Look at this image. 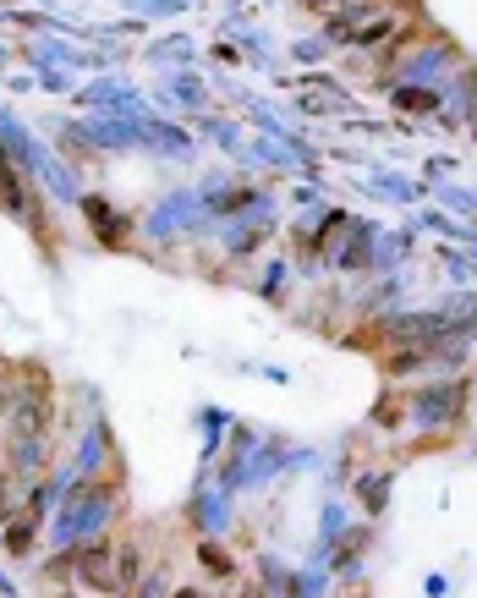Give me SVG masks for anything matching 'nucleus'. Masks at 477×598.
<instances>
[{
  "label": "nucleus",
  "mask_w": 477,
  "mask_h": 598,
  "mask_svg": "<svg viewBox=\"0 0 477 598\" xmlns=\"http://www.w3.org/2000/svg\"><path fill=\"white\" fill-rule=\"evenodd\" d=\"M44 429H50V401H44L39 390H28L22 407L11 412V434H6L17 466H33V461L44 455Z\"/></svg>",
  "instance_id": "1"
},
{
  "label": "nucleus",
  "mask_w": 477,
  "mask_h": 598,
  "mask_svg": "<svg viewBox=\"0 0 477 598\" xmlns=\"http://www.w3.org/2000/svg\"><path fill=\"white\" fill-rule=\"evenodd\" d=\"M110 560H116V549H110V544H94V549L77 555V577H83L88 588H105V594H110V588H121V577H116Z\"/></svg>",
  "instance_id": "3"
},
{
  "label": "nucleus",
  "mask_w": 477,
  "mask_h": 598,
  "mask_svg": "<svg viewBox=\"0 0 477 598\" xmlns=\"http://www.w3.org/2000/svg\"><path fill=\"white\" fill-rule=\"evenodd\" d=\"M176 598H198V594H176Z\"/></svg>",
  "instance_id": "9"
},
{
  "label": "nucleus",
  "mask_w": 477,
  "mask_h": 598,
  "mask_svg": "<svg viewBox=\"0 0 477 598\" xmlns=\"http://www.w3.org/2000/svg\"><path fill=\"white\" fill-rule=\"evenodd\" d=\"M88 220L99 225V237H105V242H121V225L110 220V203H99V198H88Z\"/></svg>",
  "instance_id": "4"
},
{
  "label": "nucleus",
  "mask_w": 477,
  "mask_h": 598,
  "mask_svg": "<svg viewBox=\"0 0 477 598\" xmlns=\"http://www.w3.org/2000/svg\"><path fill=\"white\" fill-rule=\"evenodd\" d=\"M0 203L6 209H22V187H17V170H11L6 154H0Z\"/></svg>",
  "instance_id": "5"
},
{
  "label": "nucleus",
  "mask_w": 477,
  "mask_h": 598,
  "mask_svg": "<svg viewBox=\"0 0 477 598\" xmlns=\"http://www.w3.org/2000/svg\"><path fill=\"white\" fill-rule=\"evenodd\" d=\"M384 335H390L395 346H439L445 318H439V313H406V318H390Z\"/></svg>",
  "instance_id": "2"
},
{
  "label": "nucleus",
  "mask_w": 477,
  "mask_h": 598,
  "mask_svg": "<svg viewBox=\"0 0 477 598\" xmlns=\"http://www.w3.org/2000/svg\"><path fill=\"white\" fill-rule=\"evenodd\" d=\"M395 105H406V111H434L439 99H434V94H423V88H406V94H395Z\"/></svg>",
  "instance_id": "7"
},
{
  "label": "nucleus",
  "mask_w": 477,
  "mask_h": 598,
  "mask_svg": "<svg viewBox=\"0 0 477 598\" xmlns=\"http://www.w3.org/2000/svg\"><path fill=\"white\" fill-rule=\"evenodd\" d=\"M203 571H209V577H231L236 566H231V555H225V549H214V544H203Z\"/></svg>",
  "instance_id": "6"
},
{
  "label": "nucleus",
  "mask_w": 477,
  "mask_h": 598,
  "mask_svg": "<svg viewBox=\"0 0 477 598\" xmlns=\"http://www.w3.org/2000/svg\"><path fill=\"white\" fill-rule=\"evenodd\" d=\"M0 500H6V478H0Z\"/></svg>",
  "instance_id": "8"
}]
</instances>
